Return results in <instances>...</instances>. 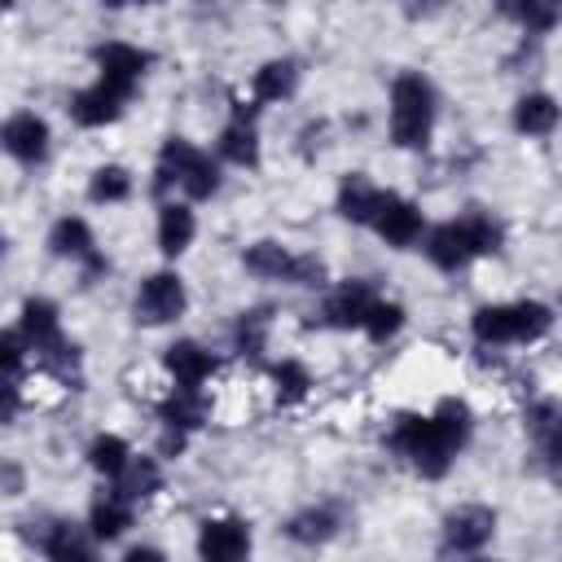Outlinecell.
<instances>
[{"label":"cell","instance_id":"cell-1","mask_svg":"<svg viewBox=\"0 0 562 562\" xmlns=\"http://www.w3.org/2000/svg\"><path fill=\"white\" fill-rule=\"evenodd\" d=\"M470 426H474V417L461 400H439V408L430 417H417V413L395 417L386 448L395 457H404L422 479H443L452 457L465 448Z\"/></svg>","mask_w":562,"mask_h":562},{"label":"cell","instance_id":"cell-2","mask_svg":"<svg viewBox=\"0 0 562 562\" xmlns=\"http://www.w3.org/2000/svg\"><path fill=\"white\" fill-rule=\"evenodd\" d=\"M492 250H501V224L492 215H483V211H470L461 220H448V224L430 228V237H426V255L443 272H457L474 255H492Z\"/></svg>","mask_w":562,"mask_h":562},{"label":"cell","instance_id":"cell-3","mask_svg":"<svg viewBox=\"0 0 562 562\" xmlns=\"http://www.w3.org/2000/svg\"><path fill=\"white\" fill-rule=\"evenodd\" d=\"M553 325V312L536 299L522 303H487L470 316V329L483 347H501V342H536L544 338Z\"/></svg>","mask_w":562,"mask_h":562},{"label":"cell","instance_id":"cell-4","mask_svg":"<svg viewBox=\"0 0 562 562\" xmlns=\"http://www.w3.org/2000/svg\"><path fill=\"white\" fill-rule=\"evenodd\" d=\"M435 127V88L426 75L404 70L391 83V140L400 149H422Z\"/></svg>","mask_w":562,"mask_h":562},{"label":"cell","instance_id":"cell-5","mask_svg":"<svg viewBox=\"0 0 562 562\" xmlns=\"http://www.w3.org/2000/svg\"><path fill=\"white\" fill-rule=\"evenodd\" d=\"M167 184H180L193 202H202V198H211L220 189V167L211 162V154H202L184 136H167L162 140V154H158V180H154V189H167Z\"/></svg>","mask_w":562,"mask_h":562},{"label":"cell","instance_id":"cell-6","mask_svg":"<svg viewBox=\"0 0 562 562\" xmlns=\"http://www.w3.org/2000/svg\"><path fill=\"white\" fill-rule=\"evenodd\" d=\"M184 312V281L176 272H154L140 281L136 294V321L140 325H167Z\"/></svg>","mask_w":562,"mask_h":562},{"label":"cell","instance_id":"cell-7","mask_svg":"<svg viewBox=\"0 0 562 562\" xmlns=\"http://www.w3.org/2000/svg\"><path fill=\"white\" fill-rule=\"evenodd\" d=\"M92 61H97V79H101V83H110V88H119V92L132 97V88L140 83L145 66H149V53L136 48V44L110 40V44H101V48L92 53Z\"/></svg>","mask_w":562,"mask_h":562},{"label":"cell","instance_id":"cell-8","mask_svg":"<svg viewBox=\"0 0 562 562\" xmlns=\"http://www.w3.org/2000/svg\"><path fill=\"white\" fill-rule=\"evenodd\" d=\"M250 553V527L241 518H206L198 531V558L202 562H246Z\"/></svg>","mask_w":562,"mask_h":562},{"label":"cell","instance_id":"cell-9","mask_svg":"<svg viewBox=\"0 0 562 562\" xmlns=\"http://www.w3.org/2000/svg\"><path fill=\"white\" fill-rule=\"evenodd\" d=\"M527 435L536 443V457L544 461V470L553 479H562V404L553 400H536L527 408Z\"/></svg>","mask_w":562,"mask_h":562},{"label":"cell","instance_id":"cell-10","mask_svg":"<svg viewBox=\"0 0 562 562\" xmlns=\"http://www.w3.org/2000/svg\"><path fill=\"white\" fill-rule=\"evenodd\" d=\"M373 228H378V237H382L386 246L404 250V246H413V241L422 237V211H417L408 198L382 189V202H378V211H373Z\"/></svg>","mask_w":562,"mask_h":562},{"label":"cell","instance_id":"cell-11","mask_svg":"<svg viewBox=\"0 0 562 562\" xmlns=\"http://www.w3.org/2000/svg\"><path fill=\"white\" fill-rule=\"evenodd\" d=\"M373 303H378V294H373L369 281H342L338 290H329V299H325V307H321V325H334V329H364Z\"/></svg>","mask_w":562,"mask_h":562},{"label":"cell","instance_id":"cell-12","mask_svg":"<svg viewBox=\"0 0 562 562\" xmlns=\"http://www.w3.org/2000/svg\"><path fill=\"white\" fill-rule=\"evenodd\" d=\"M496 531V514L487 505H461L443 518V544L457 553H479Z\"/></svg>","mask_w":562,"mask_h":562},{"label":"cell","instance_id":"cell-13","mask_svg":"<svg viewBox=\"0 0 562 562\" xmlns=\"http://www.w3.org/2000/svg\"><path fill=\"white\" fill-rule=\"evenodd\" d=\"M4 149L18 158V162H40L48 154V123L35 114V110H18L4 119V132H0Z\"/></svg>","mask_w":562,"mask_h":562},{"label":"cell","instance_id":"cell-14","mask_svg":"<svg viewBox=\"0 0 562 562\" xmlns=\"http://www.w3.org/2000/svg\"><path fill=\"white\" fill-rule=\"evenodd\" d=\"M123 105H127V92H119V88L97 79L92 88H79L70 97V119L79 127H105V123H114L123 114Z\"/></svg>","mask_w":562,"mask_h":562},{"label":"cell","instance_id":"cell-15","mask_svg":"<svg viewBox=\"0 0 562 562\" xmlns=\"http://www.w3.org/2000/svg\"><path fill=\"white\" fill-rule=\"evenodd\" d=\"M162 364H167V373L176 378V386H180V391H202V382L215 373V364H220V360H215L206 347H198V342L180 338V342H171V347H167Z\"/></svg>","mask_w":562,"mask_h":562},{"label":"cell","instance_id":"cell-16","mask_svg":"<svg viewBox=\"0 0 562 562\" xmlns=\"http://www.w3.org/2000/svg\"><path fill=\"white\" fill-rule=\"evenodd\" d=\"M220 158L233 167H259V132H255V110L237 105L233 119L220 132Z\"/></svg>","mask_w":562,"mask_h":562},{"label":"cell","instance_id":"cell-17","mask_svg":"<svg viewBox=\"0 0 562 562\" xmlns=\"http://www.w3.org/2000/svg\"><path fill=\"white\" fill-rule=\"evenodd\" d=\"M48 246H53V255H61V259H83V263H88V277L105 268V259H101L97 246H92V228H88L79 215H61V220L53 224V233H48Z\"/></svg>","mask_w":562,"mask_h":562},{"label":"cell","instance_id":"cell-18","mask_svg":"<svg viewBox=\"0 0 562 562\" xmlns=\"http://www.w3.org/2000/svg\"><path fill=\"white\" fill-rule=\"evenodd\" d=\"M40 549L48 562H97L88 531L75 522H48V531L40 536Z\"/></svg>","mask_w":562,"mask_h":562},{"label":"cell","instance_id":"cell-19","mask_svg":"<svg viewBox=\"0 0 562 562\" xmlns=\"http://www.w3.org/2000/svg\"><path fill=\"white\" fill-rule=\"evenodd\" d=\"M562 119V105L549 97V92H527L514 101V127L522 136H549Z\"/></svg>","mask_w":562,"mask_h":562},{"label":"cell","instance_id":"cell-20","mask_svg":"<svg viewBox=\"0 0 562 562\" xmlns=\"http://www.w3.org/2000/svg\"><path fill=\"white\" fill-rule=\"evenodd\" d=\"M378 202H382V189L369 184L360 171H351V176L338 184V215L351 220V224H373Z\"/></svg>","mask_w":562,"mask_h":562},{"label":"cell","instance_id":"cell-21","mask_svg":"<svg viewBox=\"0 0 562 562\" xmlns=\"http://www.w3.org/2000/svg\"><path fill=\"white\" fill-rule=\"evenodd\" d=\"M88 527H92V540H114L132 527V501H123L114 487L101 492L92 501V514H88Z\"/></svg>","mask_w":562,"mask_h":562},{"label":"cell","instance_id":"cell-22","mask_svg":"<svg viewBox=\"0 0 562 562\" xmlns=\"http://www.w3.org/2000/svg\"><path fill=\"white\" fill-rule=\"evenodd\" d=\"M193 233H198V220H193V211H189L184 202H167V206L158 211V250H162V255L189 250Z\"/></svg>","mask_w":562,"mask_h":562},{"label":"cell","instance_id":"cell-23","mask_svg":"<svg viewBox=\"0 0 562 562\" xmlns=\"http://www.w3.org/2000/svg\"><path fill=\"white\" fill-rule=\"evenodd\" d=\"M294 259H299V255H290L281 241H255V246H246V255H241L246 272L268 277V281H290V277H294Z\"/></svg>","mask_w":562,"mask_h":562},{"label":"cell","instance_id":"cell-24","mask_svg":"<svg viewBox=\"0 0 562 562\" xmlns=\"http://www.w3.org/2000/svg\"><path fill=\"white\" fill-rule=\"evenodd\" d=\"M294 83H299V66L290 57H272L255 70L250 92H255V101H281V97L294 92Z\"/></svg>","mask_w":562,"mask_h":562},{"label":"cell","instance_id":"cell-25","mask_svg":"<svg viewBox=\"0 0 562 562\" xmlns=\"http://www.w3.org/2000/svg\"><path fill=\"white\" fill-rule=\"evenodd\" d=\"M158 417H162V426L167 430H198L202 422H206V400H202V391H180L176 386V395H167L162 404H158Z\"/></svg>","mask_w":562,"mask_h":562},{"label":"cell","instance_id":"cell-26","mask_svg":"<svg viewBox=\"0 0 562 562\" xmlns=\"http://www.w3.org/2000/svg\"><path fill=\"white\" fill-rule=\"evenodd\" d=\"M285 536L299 544H325L329 536H338V514L329 505H312L285 522Z\"/></svg>","mask_w":562,"mask_h":562},{"label":"cell","instance_id":"cell-27","mask_svg":"<svg viewBox=\"0 0 562 562\" xmlns=\"http://www.w3.org/2000/svg\"><path fill=\"white\" fill-rule=\"evenodd\" d=\"M158 487H162V470H158L154 457H132V465L114 479V492H119L123 501H145V496H154Z\"/></svg>","mask_w":562,"mask_h":562},{"label":"cell","instance_id":"cell-28","mask_svg":"<svg viewBox=\"0 0 562 562\" xmlns=\"http://www.w3.org/2000/svg\"><path fill=\"white\" fill-rule=\"evenodd\" d=\"M88 465L105 479H119L127 465H132V448L119 439V435H97L92 448H88Z\"/></svg>","mask_w":562,"mask_h":562},{"label":"cell","instance_id":"cell-29","mask_svg":"<svg viewBox=\"0 0 562 562\" xmlns=\"http://www.w3.org/2000/svg\"><path fill=\"white\" fill-rule=\"evenodd\" d=\"M268 325H272V312L268 307H250L237 316V329H233V342L241 356H259L263 351V338H268Z\"/></svg>","mask_w":562,"mask_h":562},{"label":"cell","instance_id":"cell-30","mask_svg":"<svg viewBox=\"0 0 562 562\" xmlns=\"http://www.w3.org/2000/svg\"><path fill=\"white\" fill-rule=\"evenodd\" d=\"M127 193H132V176H127L119 162L97 167L92 180H88V198H92V202H123Z\"/></svg>","mask_w":562,"mask_h":562},{"label":"cell","instance_id":"cell-31","mask_svg":"<svg viewBox=\"0 0 562 562\" xmlns=\"http://www.w3.org/2000/svg\"><path fill=\"white\" fill-rule=\"evenodd\" d=\"M505 13H509L527 35H544V31H553V26H558V18H562V9H558V4H540V0L505 4Z\"/></svg>","mask_w":562,"mask_h":562},{"label":"cell","instance_id":"cell-32","mask_svg":"<svg viewBox=\"0 0 562 562\" xmlns=\"http://www.w3.org/2000/svg\"><path fill=\"white\" fill-rule=\"evenodd\" d=\"M272 386H277V400H281V404H299V400L307 395L312 378H307V369H303L299 360H277V364H272Z\"/></svg>","mask_w":562,"mask_h":562},{"label":"cell","instance_id":"cell-33","mask_svg":"<svg viewBox=\"0 0 562 562\" xmlns=\"http://www.w3.org/2000/svg\"><path fill=\"white\" fill-rule=\"evenodd\" d=\"M400 325H404V307H400V303H391V299H378V303L369 307L364 334H369L373 342H386L391 334H400Z\"/></svg>","mask_w":562,"mask_h":562},{"label":"cell","instance_id":"cell-34","mask_svg":"<svg viewBox=\"0 0 562 562\" xmlns=\"http://www.w3.org/2000/svg\"><path fill=\"white\" fill-rule=\"evenodd\" d=\"M123 562H167V558H162V549H154V544H136V549L123 553Z\"/></svg>","mask_w":562,"mask_h":562},{"label":"cell","instance_id":"cell-35","mask_svg":"<svg viewBox=\"0 0 562 562\" xmlns=\"http://www.w3.org/2000/svg\"><path fill=\"white\" fill-rule=\"evenodd\" d=\"M474 562H496V558H474Z\"/></svg>","mask_w":562,"mask_h":562}]
</instances>
